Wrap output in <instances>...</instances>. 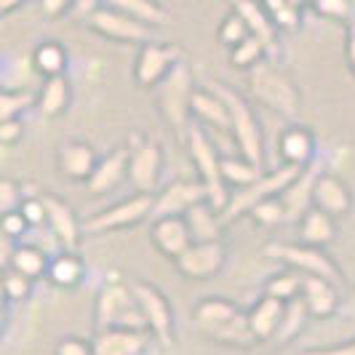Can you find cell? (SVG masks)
Segmentation results:
<instances>
[{"instance_id": "obj_1", "label": "cell", "mask_w": 355, "mask_h": 355, "mask_svg": "<svg viewBox=\"0 0 355 355\" xmlns=\"http://www.w3.org/2000/svg\"><path fill=\"white\" fill-rule=\"evenodd\" d=\"M196 78H193V70L184 59L166 75V80L158 86L160 115L182 142H184V134L193 123V96H196Z\"/></svg>"}, {"instance_id": "obj_2", "label": "cell", "mask_w": 355, "mask_h": 355, "mask_svg": "<svg viewBox=\"0 0 355 355\" xmlns=\"http://www.w3.org/2000/svg\"><path fill=\"white\" fill-rule=\"evenodd\" d=\"M94 326L96 331L107 329H142L147 331L144 315L134 297V286L123 284L121 278H110L96 294L94 302Z\"/></svg>"}, {"instance_id": "obj_3", "label": "cell", "mask_w": 355, "mask_h": 355, "mask_svg": "<svg viewBox=\"0 0 355 355\" xmlns=\"http://www.w3.org/2000/svg\"><path fill=\"white\" fill-rule=\"evenodd\" d=\"M184 142H187L190 158L196 163L198 179L203 182V187L209 193V203L216 211H225V206L230 200V187L222 179V155H219L216 144L211 142V134L193 121L187 134H184Z\"/></svg>"}, {"instance_id": "obj_4", "label": "cell", "mask_w": 355, "mask_h": 355, "mask_svg": "<svg viewBox=\"0 0 355 355\" xmlns=\"http://www.w3.org/2000/svg\"><path fill=\"white\" fill-rule=\"evenodd\" d=\"M230 110V134L235 144H238V153L243 158L254 160L257 166L265 163V137H262V125L259 118L254 112V107L249 105V99L241 94V91L230 89L225 83H209Z\"/></svg>"}, {"instance_id": "obj_5", "label": "cell", "mask_w": 355, "mask_h": 355, "mask_svg": "<svg viewBox=\"0 0 355 355\" xmlns=\"http://www.w3.org/2000/svg\"><path fill=\"white\" fill-rule=\"evenodd\" d=\"M249 91L259 105H265L267 110L284 115L288 121H294V118L300 115V105H302L300 89L294 86V80H291L284 70H278V67H275L272 62H267V59L251 70Z\"/></svg>"}, {"instance_id": "obj_6", "label": "cell", "mask_w": 355, "mask_h": 355, "mask_svg": "<svg viewBox=\"0 0 355 355\" xmlns=\"http://www.w3.org/2000/svg\"><path fill=\"white\" fill-rule=\"evenodd\" d=\"M302 171L304 168L278 163V168L265 171L254 184L243 187V190H232L230 200H227V206H225V211H222L225 225H227V222H235V219H241V216H249L251 209H257L259 203H265V200H270V198H281L286 190H288V184L300 177Z\"/></svg>"}, {"instance_id": "obj_7", "label": "cell", "mask_w": 355, "mask_h": 355, "mask_svg": "<svg viewBox=\"0 0 355 355\" xmlns=\"http://www.w3.org/2000/svg\"><path fill=\"white\" fill-rule=\"evenodd\" d=\"M155 211V196L150 193H134L131 198H123L102 211L91 214L83 219V232L86 235H105V232L131 230L139 222L150 219Z\"/></svg>"}, {"instance_id": "obj_8", "label": "cell", "mask_w": 355, "mask_h": 355, "mask_svg": "<svg viewBox=\"0 0 355 355\" xmlns=\"http://www.w3.org/2000/svg\"><path fill=\"white\" fill-rule=\"evenodd\" d=\"M262 254H265L267 259H275L278 265L300 270L302 275H318V278L334 281V284L342 281L337 262L326 254V249H320V246H310V243H302V241L300 243L275 241V243H267Z\"/></svg>"}, {"instance_id": "obj_9", "label": "cell", "mask_w": 355, "mask_h": 355, "mask_svg": "<svg viewBox=\"0 0 355 355\" xmlns=\"http://www.w3.org/2000/svg\"><path fill=\"white\" fill-rule=\"evenodd\" d=\"M128 184L134 187V193H150L155 196L163 177V147L155 139H147L139 131L128 134Z\"/></svg>"}, {"instance_id": "obj_10", "label": "cell", "mask_w": 355, "mask_h": 355, "mask_svg": "<svg viewBox=\"0 0 355 355\" xmlns=\"http://www.w3.org/2000/svg\"><path fill=\"white\" fill-rule=\"evenodd\" d=\"M83 21H86V27L94 30L96 35L107 37V40H115V43L142 46L147 40H153V27H150V24L128 17L121 8L107 6V3H102L99 8H94Z\"/></svg>"}, {"instance_id": "obj_11", "label": "cell", "mask_w": 355, "mask_h": 355, "mask_svg": "<svg viewBox=\"0 0 355 355\" xmlns=\"http://www.w3.org/2000/svg\"><path fill=\"white\" fill-rule=\"evenodd\" d=\"M182 49L171 46V43H158V40H147L137 51V62H134V80L137 86L144 91L158 89L166 80V75L182 62Z\"/></svg>"}, {"instance_id": "obj_12", "label": "cell", "mask_w": 355, "mask_h": 355, "mask_svg": "<svg viewBox=\"0 0 355 355\" xmlns=\"http://www.w3.org/2000/svg\"><path fill=\"white\" fill-rule=\"evenodd\" d=\"M131 286L147 323V331L163 345L174 342V307L168 302V297L155 284H147V281H134Z\"/></svg>"}, {"instance_id": "obj_13", "label": "cell", "mask_w": 355, "mask_h": 355, "mask_svg": "<svg viewBox=\"0 0 355 355\" xmlns=\"http://www.w3.org/2000/svg\"><path fill=\"white\" fill-rule=\"evenodd\" d=\"M227 262V251L222 241H206V243H193L179 259H174L177 272L190 281H209L222 272Z\"/></svg>"}, {"instance_id": "obj_14", "label": "cell", "mask_w": 355, "mask_h": 355, "mask_svg": "<svg viewBox=\"0 0 355 355\" xmlns=\"http://www.w3.org/2000/svg\"><path fill=\"white\" fill-rule=\"evenodd\" d=\"M40 198L46 203V230L53 238V243H59L64 251H75L83 235V222H78V216L64 198L53 193H43Z\"/></svg>"}, {"instance_id": "obj_15", "label": "cell", "mask_w": 355, "mask_h": 355, "mask_svg": "<svg viewBox=\"0 0 355 355\" xmlns=\"http://www.w3.org/2000/svg\"><path fill=\"white\" fill-rule=\"evenodd\" d=\"M209 200V193L203 187V182L196 179H177L171 184H166L155 196V211H153V219L155 216H184L196 203H203Z\"/></svg>"}, {"instance_id": "obj_16", "label": "cell", "mask_w": 355, "mask_h": 355, "mask_svg": "<svg viewBox=\"0 0 355 355\" xmlns=\"http://www.w3.org/2000/svg\"><path fill=\"white\" fill-rule=\"evenodd\" d=\"M99 155L89 142L67 139L56 147V171L70 182H89L91 174L96 171Z\"/></svg>"}, {"instance_id": "obj_17", "label": "cell", "mask_w": 355, "mask_h": 355, "mask_svg": "<svg viewBox=\"0 0 355 355\" xmlns=\"http://www.w3.org/2000/svg\"><path fill=\"white\" fill-rule=\"evenodd\" d=\"M150 241L168 259H179L193 246V235L184 216H155L150 222Z\"/></svg>"}, {"instance_id": "obj_18", "label": "cell", "mask_w": 355, "mask_h": 355, "mask_svg": "<svg viewBox=\"0 0 355 355\" xmlns=\"http://www.w3.org/2000/svg\"><path fill=\"white\" fill-rule=\"evenodd\" d=\"M128 158H131L128 144H121V147L110 150L107 155H102L96 163V171L86 182V193L89 196H107L110 190H115L123 179H128Z\"/></svg>"}, {"instance_id": "obj_19", "label": "cell", "mask_w": 355, "mask_h": 355, "mask_svg": "<svg viewBox=\"0 0 355 355\" xmlns=\"http://www.w3.org/2000/svg\"><path fill=\"white\" fill-rule=\"evenodd\" d=\"M313 206L331 214L334 219H342L353 211V193H350L345 179H339L337 174L320 171L315 179V187H313Z\"/></svg>"}, {"instance_id": "obj_20", "label": "cell", "mask_w": 355, "mask_h": 355, "mask_svg": "<svg viewBox=\"0 0 355 355\" xmlns=\"http://www.w3.org/2000/svg\"><path fill=\"white\" fill-rule=\"evenodd\" d=\"M150 331L142 329H107L94 337V355H144L150 347Z\"/></svg>"}, {"instance_id": "obj_21", "label": "cell", "mask_w": 355, "mask_h": 355, "mask_svg": "<svg viewBox=\"0 0 355 355\" xmlns=\"http://www.w3.org/2000/svg\"><path fill=\"white\" fill-rule=\"evenodd\" d=\"M315 150H318L315 147V137L302 123H291L288 128H284V134L278 139V158L286 166H297V168L313 166Z\"/></svg>"}, {"instance_id": "obj_22", "label": "cell", "mask_w": 355, "mask_h": 355, "mask_svg": "<svg viewBox=\"0 0 355 355\" xmlns=\"http://www.w3.org/2000/svg\"><path fill=\"white\" fill-rule=\"evenodd\" d=\"M300 297L307 304L313 318L339 315L342 297H339V284H334V281H326V278H318V275H304L302 294Z\"/></svg>"}, {"instance_id": "obj_23", "label": "cell", "mask_w": 355, "mask_h": 355, "mask_svg": "<svg viewBox=\"0 0 355 355\" xmlns=\"http://www.w3.org/2000/svg\"><path fill=\"white\" fill-rule=\"evenodd\" d=\"M193 121L203 125L206 131L230 134V110H227V102L211 86L196 91V96H193Z\"/></svg>"}, {"instance_id": "obj_24", "label": "cell", "mask_w": 355, "mask_h": 355, "mask_svg": "<svg viewBox=\"0 0 355 355\" xmlns=\"http://www.w3.org/2000/svg\"><path fill=\"white\" fill-rule=\"evenodd\" d=\"M243 310L235 302L225 300V297H206L193 307V323L203 337H211L216 329L227 326L230 320H235Z\"/></svg>"}, {"instance_id": "obj_25", "label": "cell", "mask_w": 355, "mask_h": 355, "mask_svg": "<svg viewBox=\"0 0 355 355\" xmlns=\"http://www.w3.org/2000/svg\"><path fill=\"white\" fill-rule=\"evenodd\" d=\"M246 315H249V326L257 342H267V339H275L278 329H281V320L286 315V302L262 294V300H257L251 304V310Z\"/></svg>"}, {"instance_id": "obj_26", "label": "cell", "mask_w": 355, "mask_h": 355, "mask_svg": "<svg viewBox=\"0 0 355 355\" xmlns=\"http://www.w3.org/2000/svg\"><path fill=\"white\" fill-rule=\"evenodd\" d=\"M235 11L243 17V21L249 24V33L254 37H259L267 46V51L272 53L278 49V27L270 19L267 8L262 6V0H235Z\"/></svg>"}, {"instance_id": "obj_27", "label": "cell", "mask_w": 355, "mask_h": 355, "mask_svg": "<svg viewBox=\"0 0 355 355\" xmlns=\"http://www.w3.org/2000/svg\"><path fill=\"white\" fill-rule=\"evenodd\" d=\"M184 222H187V227H190L193 243L222 241V232H225V219H222V211H216L209 200L196 203L190 211L184 214Z\"/></svg>"}, {"instance_id": "obj_28", "label": "cell", "mask_w": 355, "mask_h": 355, "mask_svg": "<svg viewBox=\"0 0 355 355\" xmlns=\"http://www.w3.org/2000/svg\"><path fill=\"white\" fill-rule=\"evenodd\" d=\"M300 241L310 243V246H320L326 249L334 238H337V219L331 214L320 211L315 206H310L307 211L300 216Z\"/></svg>"}, {"instance_id": "obj_29", "label": "cell", "mask_w": 355, "mask_h": 355, "mask_svg": "<svg viewBox=\"0 0 355 355\" xmlns=\"http://www.w3.org/2000/svg\"><path fill=\"white\" fill-rule=\"evenodd\" d=\"M318 174L320 171H318V166H315V163H313V166H307L302 174L288 184V190H286L284 196H281L286 211H288V222H300V216L313 206V187H315Z\"/></svg>"}, {"instance_id": "obj_30", "label": "cell", "mask_w": 355, "mask_h": 355, "mask_svg": "<svg viewBox=\"0 0 355 355\" xmlns=\"http://www.w3.org/2000/svg\"><path fill=\"white\" fill-rule=\"evenodd\" d=\"M72 102V86L67 75H53L46 78L43 86L37 91V110L43 118H59L62 112H67Z\"/></svg>"}, {"instance_id": "obj_31", "label": "cell", "mask_w": 355, "mask_h": 355, "mask_svg": "<svg viewBox=\"0 0 355 355\" xmlns=\"http://www.w3.org/2000/svg\"><path fill=\"white\" fill-rule=\"evenodd\" d=\"M86 275V262L78 257V251H59L51 257V265H49V281L56 288H75L80 286Z\"/></svg>"}, {"instance_id": "obj_32", "label": "cell", "mask_w": 355, "mask_h": 355, "mask_svg": "<svg viewBox=\"0 0 355 355\" xmlns=\"http://www.w3.org/2000/svg\"><path fill=\"white\" fill-rule=\"evenodd\" d=\"M49 265H51V259L46 257V251H40V246H35V243H19V246H14V254H11V259H8L6 267H14L21 275L37 281V278L49 275Z\"/></svg>"}, {"instance_id": "obj_33", "label": "cell", "mask_w": 355, "mask_h": 355, "mask_svg": "<svg viewBox=\"0 0 355 355\" xmlns=\"http://www.w3.org/2000/svg\"><path fill=\"white\" fill-rule=\"evenodd\" d=\"M262 174H265L262 166H257L254 160L243 158V155H241V158H235V155H222V179H225V184L232 187V190L249 187V184H254Z\"/></svg>"}, {"instance_id": "obj_34", "label": "cell", "mask_w": 355, "mask_h": 355, "mask_svg": "<svg viewBox=\"0 0 355 355\" xmlns=\"http://www.w3.org/2000/svg\"><path fill=\"white\" fill-rule=\"evenodd\" d=\"M33 67L43 78L64 75V70H67V49L59 40H43V43H37L35 51H33Z\"/></svg>"}, {"instance_id": "obj_35", "label": "cell", "mask_w": 355, "mask_h": 355, "mask_svg": "<svg viewBox=\"0 0 355 355\" xmlns=\"http://www.w3.org/2000/svg\"><path fill=\"white\" fill-rule=\"evenodd\" d=\"M105 3L107 6L121 8L123 14L139 19L144 24H150L153 30H155V27H163V24L168 21V14H166V8L160 6L158 0H105Z\"/></svg>"}, {"instance_id": "obj_36", "label": "cell", "mask_w": 355, "mask_h": 355, "mask_svg": "<svg viewBox=\"0 0 355 355\" xmlns=\"http://www.w3.org/2000/svg\"><path fill=\"white\" fill-rule=\"evenodd\" d=\"M302 284H304L302 272L286 267L281 272H275L272 278H267L265 294L267 297L281 300V302H294V300H300V294H302Z\"/></svg>"}, {"instance_id": "obj_37", "label": "cell", "mask_w": 355, "mask_h": 355, "mask_svg": "<svg viewBox=\"0 0 355 355\" xmlns=\"http://www.w3.org/2000/svg\"><path fill=\"white\" fill-rule=\"evenodd\" d=\"M267 56H270V51H267V46L259 40V37L249 35L243 43H238L235 49H230V67H235V70H254L257 64H262Z\"/></svg>"}, {"instance_id": "obj_38", "label": "cell", "mask_w": 355, "mask_h": 355, "mask_svg": "<svg viewBox=\"0 0 355 355\" xmlns=\"http://www.w3.org/2000/svg\"><path fill=\"white\" fill-rule=\"evenodd\" d=\"M307 318H313V315H310L307 304L302 302V297H300V300H294V302H286V315H284V320H281L278 334H275L278 345H288V342H291V339L297 337V334L304 329Z\"/></svg>"}, {"instance_id": "obj_39", "label": "cell", "mask_w": 355, "mask_h": 355, "mask_svg": "<svg viewBox=\"0 0 355 355\" xmlns=\"http://www.w3.org/2000/svg\"><path fill=\"white\" fill-rule=\"evenodd\" d=\"M30 107H37V96L24 89H6L0 91V121H17L21 112Z\"/></svg>"}, {"instance_id": "obj_40", "label": "cell", "mask_w": 355, "mask_h": 355, "mask_svg": "<svg viewBox=\"0 0 355 355\" xmlns=\"http://www.w3.org/2000/svg\"><path fill=\"white\" fill-rule=\"evenodd\" d=\"M262 6L278 30H297L302 21V8L294 0H262Z\"/></svg>"}, {"instance_id": "obj_41", "label": "cell", "mask_w": 355, "mask_h": 355, "mask_svg": "<svg viewBox=\"0 0 355 355\" xmlns=\"http://www.w3.org/2000/svg\"><path fill=\"white\" fill-rule=\"evenodd\" d=\"M251 33H249V24L243 21V17L232 8L227 17L219 21V30H216V40L230 51V49H235L238 43H243L246 37H249Z\"/></svg>"}, {"instance_id": "obj_42", "label": "cell", "mask_w": 355, "mask_h": 355, "mask_svg": "<svg viewBox=\"0 0 355 355\" xmlns=\"http://www.w3.org/2000/svg\"><path fill=\"white\" fill-rule=\"evenodd\" d=\"M249 216L257 225H262V227H278V225L288 222V211H286L281 198H270L265 203H259L257 209H251Z\"/></svg>"}, {"instance_id": "obj_43", "label": "cell", "mask_w": 355, "mask_h": 355, "mask_svg": "<svg viewBox=\"0 0 355 355\" xmlns=\"http://www.w3.org/2000/svg\"><path fill=\"white\" fill-rule=\"evenodd\" d=\"M33 291V278L21 275L14 267H6L3 270V297L8 302H24Z\"/></svg>"}, {"instance_id": "obj_44", "label": "cell", "mask_w": 355, "mask_h": 355, "mask_svg": "<svg viewBox=\"0 0 355 355\" xmlns=\"http://www.w3.org/2000/svg\"><path fill=\"white\" fill-rule=\"evenodd\" d=\"M315 14L334 21H353L355 19V0H315L313 3Z\"/></svg>"}, {"instance_id": "obj_45", "label": "cell", "mask_w": 355, "mask_h": 355, "mask_svg": "<svg viewBox=\"0 0 355 355\" xmlns=\"http://www.w3.org/2000/svg\"><path fill=\"white\" fill-rule=\"evenodd\" d=\"M33 230L30 222L24 219L21 211H8V214H0V232L3 238H11V241H21L27 232Z\"/></svg>"}, {"instance_id": "obj_46", "label": "cell", "mask_w": 355, "mask_h": 355, "mask_svg": "<svg viewBox=\"0 0 355 355\" xmlns=\"http://www.w3.org/2000/svg\"><path fill=\"white\" fill-rule=\"evenodd\" d=\"M21 187H19L14 179H0V214H8V211H19L21 206Z\"/></svg>"}, {"instance_id": "obj_47", "label": "cell", "mask_w": 355, "mask_h": 355, "mask_svg": "<svg viewBox=\"0 0 355 355\" xmlns=\"http://www.w3.org/2000/svg\"><path fill=\"white\" fill-rule=\"evenodd\" d=\"M53 355H94V339L86 337H64L56 342Z\"/></svg>"}, {"instance_id": "obj_48", "label": "cell", "mask_w": 355, "mask_h": 355, "mask_svg": "<svg viewBox=\"0 0 355 355\" xmlns=\"http://www.w3.org/2000/svg\"><path fill=\"white\" fill-rule=\"evenodd\" d=\"M19 211L24 214V219L30 222V227L37 230V227H46V203L43 198H24Z\"/></svg>"}, {"instance_id": "obj_49", "label": "cell", "mask_w": 355, "mask_h": 355, "mask_svg": "<svg viewBox=\"0 0 355 355\" xmlns=\"http://www.w3.org/2000/svg\"><path fill=\"white\" fill-rule=\"evenodd\" d=\"M24 139V123L21 121H0V142L6 147H14Z\"/></svg>"}, {"instance_id": "obj_50", "label": "cell", "mask_w": 355, "mask_h": 355, "mask_svg": "<svg viewBox=\"0 0 355 355\" xmlns=\"http://www.w3.org/2000/svg\"><path fill=\"white\" fill-rule=\"evenodd\" d=\"M75 0H40V11L49 19H59L64 14H72Z\"/></svg>"}, {"instance_id": "obj_51", "label": "cell", "mask_w": 355, "mask_h": 355, "mask_svg": "<svg viewBox=\"0 0 355 355\" xmlns=\"http://www.w3.org/2000/svg\"><path fill=\"white\" fill-rule=\"evenodd\" d=\"M302 355H355V339L345 345H331V347H310Z\"/></svg>"}, {"instance_id": "obj_52", "label": "cell", "mask_w": 355, "mask_h": 355, "mask_svg": "<svg viewBox=\"0 0 355 355\" xmlns=\"http://www.w3.org/2000/svg\"><path fill=\"white\" fill-rule=\"evenodd\" d=\"M345 56L355 75V21H347V37H345Z\"/></svg>"}, {"instance_id": "obj_53", "label": "cell", "mask_w": 355, "mask_h": 355, "mask_svg": "<svg viewBox=\"0 0 355 355\" xmlns=\"http://www.w3.org/2000/svg\"><path fill=\"white\" fill-rule=\"evenodd\" d=\"M339 315L347 320H355V286H353V291H350V297H347V300L342 302V307H339Z\"/></svg>"}, {"instance_id": "obj_54", "label": "cell", "mask_w": 355, "mask_h": 355, "mask_svg": "<svg viewBox=\"0 0 355 355\" xmlns=\"http://www.w3.org/2000/svg\"><path fill=\"white\" fill-rule=\"evenodd\" d=\"M27 0H0V14L3 17H8V14H14L19 6H24Z\"/></svg>"}, {"instance_id": "obj_55", "label": "cell", "mask_w": 355, "mask_h": 355, "mask_svg": "<svg viewBox=\"0 0 355 355\" xmlns=\"http://www.w3.org/2000/svg\"><path fill=\"white\" fill-rule=\"evenodd\" d=\"M294 3H297V6H300V8H307V6H313V3H315V0H294Z\"/></svg>"}, {"instance_id": "obj_56", "label": "cell", "mask_w": 355, "mask_h": 355, "mask_svg": "<svg viewBox=\"0 0 355 355\" xmlns=\"http://www.w3.org/2000/svg\"><path fill=\"white\" fill-rule=\"evenodd\" d=\"M353 21H355V19H353Z\"/></svg>"}]
</instances>
